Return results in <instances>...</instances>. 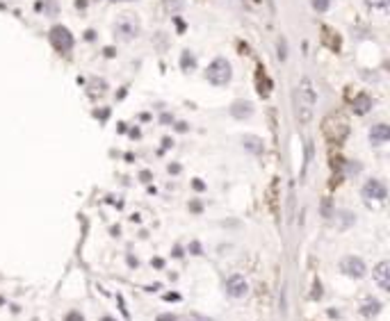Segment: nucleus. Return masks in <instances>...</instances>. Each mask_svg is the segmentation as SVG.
Masks as SVG:
<instances>
[{
    "label": "nucleus",
    "instance_id": "20e7f679",
    "mask_svg": "<svg viewBox=\"0 0 390 321\" xmlns=\"http://www.w3.org/2000/svg\"><path fill=\"white\" fill-rule=\"evenodd\" d=\"M51 43L57 52H69L73 48V35L64 25H55L51 30Z\"/></svg>",
    "mask_w": 390,
    "mask_h": 321
},
{
    "label": "nucleus",
    "instance_id": "412c9836",
    "mask_svg": "<svg viewBox=\"0 0 390 321\" xmlns=\"http://www.w3.org/2000/svg\"><path fill=\"white\" fill-rule=\"evenodd\" d=\"M114 3H124V0H114Z\"/></svg>",
    "mask_w": 390,
    "mask_h": 321
},
{
    "label": "nucleus",
    "instance_id": "f03ea898",
    "mask_svg": "<svg viewBox=\"0 0 390 321\" xmlns=\"http://www.w3.org/2000/svg\"><path fill=\"white\" fill-rule=\"evenodd\" d=\"M322 132L331 144H343L345 137L349 135V121L340 112H333L322 121Z\"/></svg>",
    "mask_w": 390,
    "mask_h": 321
},
{
    "label": "nucleus",
    "instance_id": "1a4fd4ad",
    "mask_svg": "<svg viewBox=\"0 0 390 321\" xmlns=\"http://www.w3.org/2000/svg\"><path fill=\"white\" fill-rule=\"evenodd\" d=\"M374 280L383 291L390 289V262H379L374 266Z\"/></svg>",
    "mask_w": 390,
    "mask_h": 321
},
{
    "label": "nucleus",
    "instance_id": "f3484780",
    "mask_svg": "<svg viewBox=\"0 0 390 321\" xmlns=\"http://www.w3.org/2000/svg\"><path fill=\"white\" fill-rule=\"evenodd\" d=\"M331 5V0H313V7L318 9V12H326Z\"/></svg>",
    "mask_w": 390,
    "mask_h": 321
},
{
    "label": "nucleus",
    "instance_id": "f8f14e48",
    "mask_svg": "<svg viewBox=\"0 0 390 321\" xmlns=\"http://www.w3.org/2000/svg\"><path fill=\"white\" fill-rule=\"evenodd\" d=\"M322 32H324V35H322V39H324V43L326 46L331 48V50H338L340 48V37H338V32H333L331 30V28H322Z\"/></svg>",
    "mask_w": 390,
    "mask_h": 321
},
{
    "label": "nucleus",
    "instance_id": "6e6552de",
    "mask_svg": "<svg viewBox=\"0 0 390 321\" xmlns=\"http://www.w3.org/2000/svg\"><path fill=\"white\" fill-rule=\"evenodd\" d=\"M247 291H249V285L242 276L235 274L226 280V294L233 296V299H242V296H247Z\"/></svg>",
    "mask_w": 390,
    "mask_h": 321
},
{
    "label": "nucleus",
    "instance_id": "4468645a",
    "mask_svg": "<svg viewBox=\"0 0 390 321\" xmlns=\"http://www.w3.org/2000/svg\"><path fill=\"white\" fill-rule=\"evenodd\" d=\"M242 144H245V148H249L251 153H262V142L258 137H251V135H247L245 139H242Z\"/></svg>",
    "mask_w": 390,
    "mask_h": 321
},
{
    "label": "nucleus",
    "instance_id": "a211bd4d",
    "mask_svg": "<svg viewBox=\"0 0 390 321\" xmlns=\"http://www.w3.org/2000/svg\"><path fill=\"white\" fill-rule=\"evenodd\" d=\"M64 321H85V319L80 317V312H69V314H66V319H64Z\"/></svg>",
    "mask_w": 390,
    "mask_h": 321
},
{
    "label": "nucleus",
    "instance_id": "7ed1b4c3",
    "mask_svg": "<svg viewBox=\"0 0 390 321\" xmlns=\"http://www.w3.org/2000/svg\"><path fill=\"white\" fill-rule=\"evenodd\" d=\"M231 64H228L224 57H217V60L212 62L210 66H208V71H206V77L212 82V85H217V87H224L228 80H231Z\"/></svg>",
    "mask_w": 390,
    "mask_h": 321
},
{
    "label": "nucleus",
    "instance_id": "f257e3e1",
    "mask_svg": "<svg viewBox=\"0 0 390 321\" xmlns=\"http://www.w3.org/2000/svg\"><path fill=\"white\" fill-rule=\"evenodd\" d=\"M315 103H318V91L310 77H301L295 89V116L301 125H308L315 114Z\"/></svg>",
    "mask_w": 390,
    "mask_h": 321
},
{
    "label": "nucleus",
    "instance_id": "0eeeda50",
    "mask_svg": "<svg viewBox=\"0 0 390 321\" xmlns=\"http://www.w3.org/2000/svg\"><path fill=\"white\" fill-rule=\"evenodd\" d=\"M363 196L368 198V201H386L388 189L381 180H368L365 187H363Z\"/></svg>",
    "mask_w": 390,
    "mask_h": 321
},
{
    "label": "nucleus",
    "instance_id": "2eb2a0df",
    "mask_svg": "<svg viewBox=\"0 0 390 321\" xmlns=\"http://www.w3.org/2000/svg\"><path fill=\"white\" fill-rule=\"evenodd\" d=\"M365 3H368L372 9H386L390 0H365Z\"/></svg>",
    "mask_w": 390,
    "mask_h": 321
},
{
    "label": "nucleus",
    "instance_id": "9b49d317",
    "mask_svg": "<svg viewBox=\"0 0 390 321\" xmlns=\"http://www.w3.org/2000/svg\"><path fill=\"white\" fill-rule=\"evenodd\" d=\"M231 114L235 116V119H249V116L253 114V105L249 103V100H235L231 107Z\"/></svg>",
    "mask_w": 390,
    "mask_h": 321
},
{
    "label": "nucleus",
    "instance_id": "aec40b11",
    "mask_svg": "<svg viewBox=\"0 0 390 321\" xmlns=\"http://www.w3.org/2000/svg\"><path fill=\"white\" fill-rule=\"evenodd\" d=\"M101 321H116V319H112V317H103V319H101Z\"/></svg>",
    "mask_w": 390,
    "mask_h": 321
},
{
    "label": "nucleus",
    "instance_id": "dca6fc26",
    "mask_svg": "<svg viewBox=\"0 0 390 321\" xmlns=\"http://www.w3.org/2000/svg\"><path fill=\"white\" fill-rule=\"evenodd\" d=\"M194 64H197V62H194V57L185 50L183 52V69H194Z\"/></svg>",
    "mask_w": 390,
    "mask_h": 321
},
{
    "label": "nucleus",
    "instance_id": "6ab92c4d",
    "mask_svg": "<svg viewBox=\"0 0 390 321\" xmlns=\"http://www.w3.org/2000/svg\"><path fill=\"white\" fill-rule=\"evenodd\" d=\"M158 321H178V319L174 317V314H160Z\"/></svg>",
    "mask_w": 390,
    "mask_h": 321
},
{
    "label": "nucleus",
    "instance_id": "9d476101",
    "mask_svg": "<svg viewBox=\"0 0 390 321\" xmlns=\"http://www.w3.org/2000/svg\"><path fill=\"white\" fill-rule=\"evenodd\" d=\"M390 139V128L386 123H377V125H372V130H370V142H372L374 146H381V144H386Z\"/></svg>",
    "mask_w": 390,
    "mask_h": 321
},
{
    "label": "nucleus",
    "instance_id": "39448f33",
    "mask_svg": "<svg viewBox=\"0 0 390 321\" xmlns=\"http://www.w3.org/2000/svg\"><path fill=\"white\" fill-rule=\"evenodd\" d=\"M340 269L345 271V274L349 276V278H363L365 276V262L360 260V257H356V255H347V257H343V262H340Z\"/></svg>",
    "mask_w": 390,
    "mask_h": 321
},
{
    "label": "nucleus",
    "instance_id": "423d86ee",
    "mask_svg": "<svg viewBox=\"0 0 390 321\" xmlns=\"http://www.w3.org/2000/svg\"><path fill=\"white\" fill-rule=\"evenodd\" d=\"M116 32H119L124 39H133V37H137V32H139V23H137V18L133 16V14H124V16L116 21Z\"/></svg>",
    "mask_w": 390,
    "mask_h": 321
},
{
    "label": "nucleus",
    "instance_id": "ddd939ff",
    "mask_svg": "<svg viewBox=\"0 0 390 321\" xmlns=\"http://www.w3.org/2000/svg\"><path fill=\"white\" fill-rule=\"evenodd\" d=\"M370 107H372V98H370L368 94H358L354 98V110L358 112V114H365Z\"/></svg>",
    "mask_w": 390,
    "mask_h": 321
}]
</instances>
